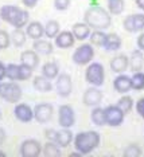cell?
<instances>
[{
    "label": "cell",
    "instance_id": "6da1fadb",
    "mask_svg": "<svg viewBox=\"0 0 144 157\" xmlns=\"http://www.w3.org/2000/svg\"><path fill=\"white\" fill-rule=\"evenodd\" d=\"M85 23L94 30H104L110 26V15L101 7H90L85 12Z\"/></svg>",
    "mask_w": 144,
    "mask_h": 157
},
{
    "label": "cell",
    "instance_id": "7a4b0ae2",
    "mask_svg": "<svg viewBox=\"0 0 144 157\" xmlns=\"http://www.w3.org/2000/svg\"><path fill=\"white\" fill-rule=\"evenodd\" d=\"M98 145L100 134L97 132H81L74 137V146L81 155H88Z\"/></svg>",
    "mask_w": 144,
    "mask_h": 157
},
{
    "label": "cell",
    "instance_id": "3957f363",
    "mask_svg": "<svg viewBox=\"0 0 144 157\" xmlns=\"http://www.w3.org/2000/svg\"><path fill=\"white\" fill-rule=\"evenodd\" d=\"M85 78H86V82L93 85V86H96V87L101 86L104 83V81H105V71H104V67L101 63L94 62L92 65H89L85 73Z\"/></svg>",
    "mask_w": 144,
    "mask_h": 157
},
{
    "label": "cell",
    "instance_id": "277c9868",
    "mask_svg": "<svg viewBox=\"0 0 144 157\" xmlns=\"http://www.w3.org/2000/svg\"><path fill=\"white\" fill-rule=\"evenodd\" d=\"M93 56H94V50H93L92 44H81L80 47L74 51L73 54V62L75 65H88V63L92 62Z\"/></svg>",
    "mask_w": 144,
    "mask_h": 157
},
{
    "label": "cell",
    "instance_id": "5b68a950",
    "mask_svg": "<svg viewBox=\"0 0 144 157\" xmlns=\"http://www.w3.org/2000/svg\"><path fill=\"white\" fill-rule=\"evenodd\" d=\"M104 116H105V124L109 126H120L124 122V116L125 113L121 110L118 106H106L104 109Z\"/></svg>",
    "mask_w": 144,
    "mask_h": 157
},
{
    "label": "cell",
    "instance_id": "8992f818",
    "mask_svg": "<svg viewBox=\"0 0 144 157\" xmlns=\"http://www.w3.org/2000/svg\"><path fill=\"white\" fill-rule=\"evenodd\" d=\"M0 97L8 102H18L22 97V90L14 82L0 83Z\"/></svg>",
    "mask_w": 144,
    "mask_h": 157
},
{
    "label": "cell",
    "instance_id": "52a82bcc",
    "mask_svg": "<svg viewBox=\"0 0 144 157\" xmlns=\"http://www.w3.org/2000/svg\"><path fill=\"white\" fill-rule=\"evenodd\" d=\"M124 28L128 33H138L144 30V13H135L124 20Z\"/></svg>",
    "mask_w": 144,
    "mask_h": 157
},
{
    "label": "cell",
    "instance_id": "ba28073f",
    "mask_svg": "<svg viewBox=\"0 0 144 157\" xmlns=\"http://www.w3.org/2000/svg\"><path fill=\"white\" fill-rule=\"evenodd\" d=\"M53 117V106L50 103H38L34 109V118L41 124L49 122Z\"/></svg>",
    "mask_w": 144,
    "mask_h": 157
},
{
    "label": "cell",
    "instance_id": "9c48e42d",
    "mask_svg": "<svg viewBox=\"0 0 144 157\" xmlns=\"http://www.w3.org/2000/svg\"><path fill=\"white\" fill-rule=\"evenodd\" d=\"M71 89H73V83H71V77L66 73H62L61 75H58L57 79V91L61 97L66 98L70 95Z\"/></svg>",
    "mask_w": 144,
    "mask_h": 157
},
{
    "label": "cell",
    "instance_id": "30bf717a",
    "mask_svg": "<svg viewBox=\"0 0 144 157\" xmlns=\"http://www.w3.org/2000/svg\"><path fill=\"white\" fill-rule=\"evenodd\" d=\"M59 125L62 128H71L74 125L75 117H74V112L69 105H62L59 106Z\"/></svg>",
    "mask_w": 144,
    "mask_h": 157
},
{
    "label": "cell",
    "instance_id": "8fae6325",
    "mask_svg": "<svg viewBox=\"0 0 144 157\" xmlns=\"http://www.w3.org/2000/svg\"><path fill=\"white\" fill-rule=\"evenodd\" d=\"M41 153V144L37 140H26L20 146V155L23 157H37Z\"/></svg>",
    "mask_w": 144,
    "mask_h": 157
},
{
    "label": "cell",
    "instance_id": "7c38bea8",
    "mask_svg": "<svg viewBox=\"0 0 144 157\" xmlns=\"http://www.w3.org/2000/svg\"><path fill=\"white\" fill-rule=\"evenodd\" d=\"M101 99H102V93L96 86L89 87L84 94V103L86 106H98Z\"/></svg>",
    "mask_w": 144,
    "mask_h": 157
},
{
    "label": "cell",
    "instance_id": "4fadbf2b",
    "mask_svg": "<svg viewBox=\"0 0 144 157\" xmlns=\"http://www.w3.org/2000/svg\"><path fill=\"white\" fill-rule=\"evenodd\" d=\"M15 117L22 122H30V121L34 118V110H32L30 106L26 105V103H19V105L15 106Z\"/></svg>",
    "mask_w": 144,
    "mask_h": 157
},
{
    "label": "cell",
    "instance_id": "5bb4252c",
    "mask_svg": "<svg viewBox=\"0 0 144 157\" xmlns=\"http://www.w3.org/2000/svg\"><path fill=\"white\" fill-rule=\"evenodd\" d=\"M22 10L18 8L15 6H4L2 7V10H0V16L3 17V20L7 23H10L11 26H14V23H15L16 17L19 16Z\"/></svg>",
    "mask_w": 144,
    "mask_h": 157
},
{
    "label": "cell",
    "instance_id": "9a60e30c",
    "mask_svg": "<svg viewBox=\"0 0 144 157\" xmlns=\"http://www.w3.org/2000/svg\"><path fill=\"white\" fill-rule=\"evenodd\" d=\"M113 87L114 90L120 94H125L132 89V81L128 75H124V74H120L116 79L113 81Z\"/></svg>",
    "mask_w": 144,
    "mask_h": 157
},
{
    "label": "cell",
    "instance_id": "2e32d148",
    "mask_svg": "<svg viewBox=\"0 0 144 157\" xmlns=\"http://www.w3.org/2000/svg\"><path fill=\"white\" fill-rule=\"evenodd\" d=\"M74 35L70 31H62L55 36V44L58 46L59 48H69L74 44Z\"/></svg>",
    "mask_w": 144,
    "mask_h": 157
},
{
    "label": "cell",
    "instance_id": "e0dca14e",
    "mask_svg": "<svg viewBox=\"0 0 144 157\" xmlns=\"http://www.w3.org/2000/svg\"><path fill=\"white\" fill-rule=\"evenodd\" d=\"M129 67V58L125 55H116L114 58L110 60V69L114 73H124Z\"/></svg>",
    "mask_w": 144,
    "mask_h": 157
},
{
    "label": "cell",
    "instance_id": "ac0fdd59",
    "mask_svg": "<svg viewBox=\"0 0 144 157\" xmlns=\"http://www.w3.org/2000/svg\"><path fill=\"white\" fill-rule=\"evenodd\" d=\"M20 60L23 65H26L31 69H35L39 63V56H38V52L35 51H31V50H27V51H23L20 55Z\"/></svg>",
    "mask_w": 144,
    "mask_h": 157
},
{
    "label": "cell",
    "instance_id": "d6986e66",
    "mask_svg": "<svg viewBox=\"0 0 144 157\" xmlns=\"http://www.w3.org/2000/svg\"><path fill=\"white\" fill-rule=\"evenodd\" d=\"M73 141V133L67 129V128H63L62 130L57 132V138L55 142L58 144V146H62V148H66V146L70 145V142Z\"/></svg>",
    "mask_w": 144,
    "mask_h": 157
},
{
    "label": "cell",
    "instance_id": "ffe728a7",
    "mask_svg": "<svg viewBox=\"0 0 144 157\" xmlns=\"http://www.w3.org/2000/svg\"><path fill=\"white\" fill-rule=\"evenodd\" d=\"M26 34L31 39H35V40H37V39H41L43 36V34H45V27H43L39 22H31L27 26Z\"/></svg>",
    "mask_w": 144,
    "mask_h": 157
},
{
    "label": "cell",
    "instance_id": "44dd1931",
    "mask_svg": "<svg viewBox=\"0 0 144 157\" xmlns=\"http://www.w3.org/2000/svg\"><path fill=\"white\" fill-rule=\"evenodd\" d=\"M73 35L75 39L78 40H84L90 35V27L88 26L86 23H75L73 26Z\"/></svg>",
    "mask_w": 144,
    "mask_h": 157
},
{
    "label": "cell",
    "instance_id": "7402d4cb",
    "mask_svg": "<svg viewBox=\"0 0 144 157\" xmlns=\"http://www.w3.org/2000/svg\"><path fill=\"white\" fill-rule=\"evenodd\" d=\"M104 47L106 51H116L121 47V39L117 34H106L105 42H104Z\"/></svg>",
    "mask_w": 144,
    "mask_h": 157
},
{
    "label": "cell",
    "instance_id": "603a6c76",
    "mask_svg": "<svg viewBox=\"0 0 144 157\" xmlns=\"http://www.w3.org/2000/svg\"><path fill=\"white\" fill-rule=\"evenodd\" d=\"M34 50L35 52L41 55H49L53 52V44L49 40H43V39H37L34 43Z\"/></svg>",
    "mask_w": 144,
    "mask_h": 157
},
{
    "label": "cell",
    "instance_id": "cb8c5ba5",
    "mask_svg": "<svg viewBox=\"0 0 144 157\" xmlns=\"http://www.w3.org/2000/svg\"><path fill=\"white\" fill-rule=\"evenodd\" d=\"M58 65L55 62H47L42 67V75L49 78V79H54L58 77Z\"/></svg>",
    "mask_w": 144,
    "mask_h": 157
},
{
    "label": "cell",
    "instance_id": "d4e9b609",
    "mask_svg": "<svg viewBox=\"0 0 144 157\" xmlns=\"http://www.w3.org/2000/svg\"><path fill=\"white\" fill-rule=\"evenodd\" d=\"M51 79H49V78H46V77H35V79H34V87L37 89L38 91H43V93H46V91H50L53 89V85H51V82H50Z\"/></svg>",
    "mask_w": 144,
    "mask_h": 157
},
{
    "label": "cell",
    "instance_id": "484cf974",
    "mask_svg": "<svg viewBox=\"0 0 144 157\" xmlns=\"http://www.w3.org/2000/svg\"><path fill=\"white\" fill-rule=\"evenodd\" d=\"M143 55H142V52L140 51H135V52H132V55H131V58H129V67L132 69V71H140L142 70V67H143Z\"/></svg>",
    "mask_w": 144,
    "mask_h": 157
},
{
    "label": "cell",
    "instance_id": "4316f807",
    "mask_svg": "<svg viewBox=\"0 0 144 157\" xmlns=\"http://www.w3.org/2000/svg\"><path fill=\"white\" fill-rule=\"evenodd\" d=\"M125 8L124 0H108V11L112 15H120Z\"/></svg>",
    "mask_w": 144,
    "mask_h": 157
},
{
    "label": "cell",
    "instance_id": "83f0119b",
    "mask_svg": "<svg viewBox=\"0 0 144 157\" xmlns=\"http://www.w3.org/2000/svg\"><path fill=\"white\" fill-rule=\"evenodd\" d=\"M59 34V23L57 20H49L45 26V35L47 38H55Z\"/></svg>",
    "mask_w": 144,
    "mask_h": 157
},
{
    "label": "cell",
    "instance_id": "f1b7e54d",
    "mask_svg": "<svg viewBox=\"0 0 144 157\" xmlns=\"http://www.w3.org/2000/svg\"><path fill=\"white\" fill-rule=\"evenodd\" d=\"M90 118L93 121V124L97 125V126H102L105 125V116H104V109L102 108H94L92 110V114H90Z\"/></svg>",
    "mask_w": 144,
    "mask_h": 157
},
{
    "label": "cell",
    "instance_id": "f546056e",
    "mask_svg": "<svg viewBox=\"0 0 144 157\" xmlns=\"http://www.w3.org/2000/svg\"><path fill=\"white\" fill-rule=\"evenodd\" d=\"M11 40H12V43L16 46V47H20V46L24 44V42H26V34L23 33V30L22 28H15V30L12 31V34H11Z\"/></svg>",
    "mask_w": 144,
    "mask_h": 157
},
{
    "label": "cell",
    "instance_id": "4dcf8cb0",
    "mask_svg": "<svg viewBox=\"0 0 144 157\" xmlns=\"http://www.w3.org/2000/svg\"><path fill=\"white\" fill-rule=\"evenodd\" d=\"M43 155L46 157H58L61 156V149L59 146L55 145V142L49 141L47 144L43 146Z\"/></svg>",
    "mask_w": 144,
    "mask_h": 157
},
{
    "label": "cell",
    "instance_id": "1f68e13d",
    "mask_svg": "<svg viewBox=\"0 0 144 157\" xmlns=\"http://www.w3.org/2000/svg\"><path fill=\"white\" fill-rule=\"evenodd\" d=\"M117 106L127 114V113L131 112L132 108H134V99H132V97H129V95H124V97H121L118 99Z\"/></svg>",
    "mask_w": 144,
    "mask_h": 157
},
{
    "label": "cell",
    "instance_id": "d6a6232c",
    "mask_svg": "<svg viewBox=\"0 0 144 157\" xmlns=\"http://www.w3.org/2000/svg\"><path fill=\"white\" fill-rule=\"evenodd\" d=\"M131 81H132V89H135V90H143L144 89V73H142V71L134 73Z\"/></svg>",
    "mask_w": 144,
    "mask_h": 157
},
{
    "label": "cell",
    "instance_id": "836d02e7",
    "mask_svg": "<svg viewBox=\"0 0 144 157\" xmlns=\"http://www.w3.org/2000/svg\"><path fill=\"white\" fill-rule=\"evenodd\" d=\"M6 77L11 81H19V66L15 63H10L6 66Z\"/></svg>",
    "mask_w": 144,
    "mask_h": 157
},
{
    "label": "cell",
    "instance_id": "e575fe53",
    "mask_svg": "<svg viewBox=\"0 0 144 157\" xmlns=\"http://www.w3.org/2000/svg\"><path fill=\"white\" fill-rule=\"evenodd\" d=\"M106 34H104L101 30H96L93 34H90V43L94 46H104Z\"/></svg>",
    "mask_w": 144,
    "mask_h": 157
},
{
    "label": "cell",
    "instance_id": "d590c367",
    "mask_svg": "<svg viewBox=\"0 0 144 157\" xmlns=\"http://www.w3.org/2000/svg\"><path fill=\"white\" fill-rule=\"evenodd\" d=\"M32 70L34 69H31V67H28L26 65H22L19 66V81H26L28 79L31 75H32Z\"/></svg>",
    "mask_w": 144,
    "mask_h": 157
},
{
    "label": "cell",
    "instance_id": "8d00e7d4",
    "mask_svg": "<svg viewBox=\"0 0 144 157\" xmlns=\"http://www.w3.org/2000/svg\"><path fill=\"white\" fill-rule=\"evenodd\" d=\"M124 156L125 157H139V156H142V151H140V148L138 145L132 144L124 151Z\"/></svg>",
    "mask_w": 144,
    "mask_h": 157
},
{
    "label": "cell",
    "instance_id": "74e56055",
    "mask_svg": "<svg viewBox=\"0 0 144 157\" xmlns=\"http://www.w3.org/2000/svg\"><path fill=\"white\" fill-rule=\"evenodd\" d=\"M11 38L6 31H0V48H7L10 46Z\"/></svg>",
    "mask_w": 144,
    "mask_h": 157
},
{
    "label": "cell",
    "instance_id": "f35d334b",
    "mask_svg": "<svg viewBox=\"0 0 144 157\" xmlns=\"http://www.w3.org/2000/svg\"><path fill=\"white\" fill-rule=\"evenodd\" d=\"M71 0H54V7H55L58 11H65L67 10V7L70 6Z\"/></svg>",
    "mask_w": 144,
    "mask_h": 157
},
{
    "label": "cell",
    "instance_id": "ab89813d",
    "mask_svg": "<svg viewBox=\"0 0 144 157\" xmlns=\"http://www.w3.org/2000/svg\"><path fill=\"white\" fill-rule=\"evenodd\" d=\"M136 112L140 114L142 118H144V97L140 98L138 101V103H136Z\"/></svg>",
    "mask_w": 144,
    "mask_h": 157
},
{
    "label": "cell",
    "instance_id": "60d3db41",
    "mask_svg": "<svg viewBox=\"0 0 144 157\" xmlns=\"http://www.w3.org/2000/svg\"><path fill=\"white\" fill-rule=\"evenodd\" d=\"M46 137H47V140L55 142V138H57V130L54 129H47L46 130Z\"/></svg>",
    "mask_w": 144,
    "mask_h": 157
},
{
    "label": "cell",
    "instance_id": "b9f144b4",
    "mask_svg": "<svg viewBox=\"0 0 144 157\" xmlns=\"http://www.w3.org/2000/svg\"><path fill=\"white\" fill-rule=\"evenodd\" d=\"M23 2V4L28 7V8H32V7H35L37 6V3L39 2V0H22Z\"/></svg>",
    "mask_w": 144,
    "mask_h": 157
},
{
    "label": "cell",
    "instance_id": "7bdbcfd3",
    "mask_svg": "<svg viewBox=\"0 0 144 157\" xmlns=\"http://www.w3.org/2000/svg\"><path fill=\"white\" fill-rule=\"evenodd\" d=\"M138 47H139V50H143L144 51V33L140 34L138 38Z\"/></svg>",
    "mask_w": 144,
    "mask_h": 157
},
{
    "label": "cell",
    "instance_id": "ee69618b",
    "mask_svg": "<svg viewBox=\"0 0 144 157\" xmlns=\"http://www.w3.org/2000/svg\"><path fill=\"white\" fill-rule=\"evenodd\" d=\"M6 77V66L0 62V82L3 81V78Z\"/></svg>",
    "mask_w": 144,
    "mask_h": 157
},
{
    "label": "cell",
    "instance_id": "f6af8a7d",
    "mask_svg": "<svg viewBox=\"0 0 144 157\" xmlns=\"http://www.w3.org/2000/svg\"><path fill=\"white\" fill-rule=\"evenodd\" d=\"M4 138H6V133H4V130L0 128V144H2L3 141H4Z\"/></svg>",
    "mask_w": 144,
    "mask_h": 157
},
{
    "label": "cell",
    "instance_id": "bcb514c9",
    "mask_svg": "<svg viewBox=\"0 0 144 157\" xmlns=\"http://www.w3.org/2000/svg\"><path fill=\"white\" fill-rule=\"evenodd\" d=\"M136 4H138L139 8L144 10V0H136Z\"/></svg>",
    "mask_w": 144,
    "mask_h": 157
},
{
    "label": "cell",
    "instance_id": "7dc6e473",
    "mask_svg": "<svg viewBox=\"0 0 144 157\" xmlns=\"http://www.w3.org/2000/svg\"><path fill=\"white\" fill-rule=\"evenodd\" d=\"M0 156H6V153H4V152H2V151H0Z\"/></svg>",
    "mask_w": 144,
    "mask_h": 157
},
{
    "label": "cell",
    "instance_id": "c3c4849f",
    "mask_svg": "<svg viewBox=\"0 0 144 157\" xmlns=\"http://www.w3.org/2000/svg\"><path fill=\"white\" fill-rule=\"evenodd\" d=\"M0 117H2V116H0Z\"/></svg>",
    "mask_w": 144,
    "mask_h": 157
}]
</instances>
